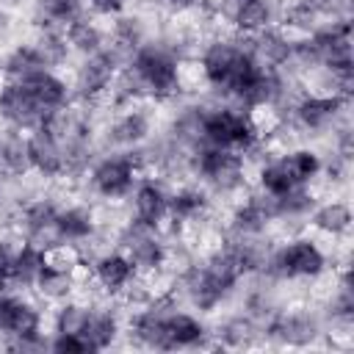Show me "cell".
Wrapping results in <instances>:
<instances>
[{"label": "cell", "mask_w": 354, "mask_h": 354, "mask_svg": "<svg viewBox=\"0 0 354 354\" xmlns=\"http://www.w3.org/2000/svg\"><path fill=\"white\" fill-rule=\"evenodd\" d=\"M94 274H97V282L105 288V290H122L130 285V279L136 277V268L133 263L127 260L124 252H113V254H105L97 260L94 266Z\"/></svg>", "instance_id": "ffe728a7"}, {"label": "cell", "mask_w": 354, "mask_h": 354, "mask_svg": "<svg viewBox=\"0 0 354 354\" xmlns=\"http://www.w3.org/2000/svg\"><path fill=\"white\" fill-rule=\"evenodd\" d=\"M133 207H136V221L155 230V227L169 216V196H166V191H163L158 183L147 180V183H141V185L136 188Z\"/></svg>", "instance_id": "5bb4252c"}, {"label": "cell", "mask_w": 354, "mask_h": 354, "mask_svg": "<svg viewBox=\"0 0 354 354\" xmlns=\"http://www.w3.org/2000/svg\"><path fill=\"white\" fill-rule=\"evenodd\" d=\"M22 83L33 91V97L39 100V105L44 108L47 116L55 113V111H64V105L69 100V91H66V83L58 75H53L50 69H44V72H39V75H33V77H28Z\"/></svg>", "instance_id": "e0dca14e"}, {"label": "cell", "mask_w": 354, "mask_h": 354, "mask_svg": "<svg viewBox=\"0 0 354 354\" xmlns=\"http://www.w3.org/2000/svg\"><path fill=\"white\" fill-rule=\"evenodd\" d=\"M133 77L144 91L155 97H171L180 88V69H177L174 55L155 44H141L136 50Z\"/></svg>", "instance_id": "3957f363"}, {"label": "cell", "mask_w": 354, "mask_h": 354, "mask_svg": "<svg viewBox=\"0 0 354 354\" xmlns=\"http://www.w3.org/2000/svg\"><path fill=\"white\" fill-rule=\"evenodd\" d=\"M324 252L310 241V238H299L285 243L282 249L274 252L271 257V268L274 274L285 277V279H304V277H318L324 271Z\"/></svg>", "instance_id": "5b68a950"}, {"label": "cell", "mask_w": 354, "mask_h": 354, "mask_svg": "<svg viewBox=\"0 0 354 354\" xmlns=\"http://www.w3.org/2000/svg\"><path fill=\"white\" fill-rule=\"evenodd\" d=\"M0 116L17 130H33L47 119V113L39 105V100L33 97V91L17 80H8L0 88Z\"/></svg>", "instance_id": "8992f818"}, {"label": "cell", "mask_w": 354, "mask_h": 354, "mask_svg": "<svg viewBox=\"0 0 354 354\" xmlns=\"http://www.w3.org/2000/svg\"><path fill=\"white\" fill-rule=\"evenodd\" d=\"M25 232H28V243L44 252L64 243L58 232V210L50 202H36L25 210Z\"/></svg>", "instance_id": "8fae6325"}, {"label": "cell", "mask_w": 354, "mask_h": 354, "mask_svg": "<svg viewBox=\"0 0 354 354\" xmlns=\"http://www.w3.org/2000/svg\"><path fill=\"white\" fill-rule=\"evenodd\" d=\"M313 224L326 235H343L351 227V210L346 202H326L313 213Z\"/></svg>", "instance_id": "4316f807"}, {"label": "cell", "mask_w": 354, "mask_h": 354, "mask_svg": "<svg viewBox=\"0 0 354 354\" xmlns=\"http://www.w3.org/2000/svg\"><path fill=\"white\" fill-rule=\"evenodd\" d=\"M122 249H124V254H127V260L133 263L136 271H155L166 260L163 243L155 238V230L144 227L138 221H133L127 227V232L122 235Z\"/></svg>", "instance_id": "9c48e42d"}, {"label": "cell", "mask_w": 354, "mask_h": 354, "mask_svg": "<svg viewBox=\"0 0 354 354\" xmlns=\"http://www.w3.org/2000/svg\"><path fill=\"white\" fill-rule=\"evenodd\" d=\"M271 335L288 346H307L315 337V324L304 315H279L271 324Z\"/></svg>", "instance_id": "603a6c76"}, {"label": "cell", "mask_w": 354, "mask_h": 354, "mask_svg": "<svg viewBox=\"0 0 354 354\" xmlns=\"http://www.w3.org/2000/svg\"><path fill=\"white\" fill-rule=\"evenodd\" d=\"M343 105L346 100L340 94H313V97H304L293 113L304 130H326L329 124H335Z\"/></svg>", "instance_id": "7c38bea8"}, {"label": "cell", "mask_w": 354, "mask_h": 354, "mask_svg": "<svg viewBox=\"0 0 354 354\" xmlns=\"http://www.w3.org/2000/svg\"><path fill=\"white\" fill-rule=\"evenodd\" d=\"M116 318L108 310H88V318L83 324L80 340L86 343V351H102L116 337Z\"/></svg>", "instance_id": "44dd1931"}, {"label": "cell", "mask_w": 354, "mask_h": 354, "mask_svg": "<svg viewBox=\"0 0 354 354\" xmlns=\"http://www.w3.org/2000/svg\"><path fill=\"white\" fill-rule=\"evenodd\" d=\"M160 3H166V6H171V8H177V11H188V8L202 6L205 0H160Z\"/></svg>", "instance_id": "8d00e7d4"}, {"label": "cell", "mask_w": 354, "mask_h": 354, "mask_svg": "<svg viewBox=\"0 0 354 354\" xmlns=\"http://www.w3.org/2000/svg\"><path fill=\"white\" fill-rule=\"evenodd\" d=\"M64 39L69 41L72 50H77L83 55H91V53H100L102 50V33H100V28L94 22L83 19V17L75 19L72 25H66Z\"/></svg>", "instance_id": "f1b7e54d"}, {"label": "cell", "mask_w": 354, "mask_h": 354, "mask_svg": "<svg viewBox=\"0 0 354 354\" xmlns=\"http://www.w3.org/2000/svg\"><path fill=\"white\" fill-rule=\"evenodd\" d=\"M147 133H149V119L141 111H127L111 127V138L119 147H136V144H141L147 138Z\"/></svg>", "instance_id": "cb8c5ba5"}, {"label": "cell", "mask_w": 354, "mask_h": 354, "mask_svg": "<svg viewBox=\"0 0 354 354\" xmlns=\"http://www.w3.org/2000/svg\"><path fill=\"white\" fill-rule=\"evenodd\" d=\"M254 36H257L254 47H249V50H252V55L257 58L260 66L271 69V66H279L288 58H293V41H288L279 30H268L266 28V30H260Z\"/></svg>", "instance_id": "d6986e66"}, {"label": "cell", "mask_w": 354, "mask_h": 354, "mask_svg": "<svg viewBox=\"0 0 354 354\" xmlns=\"http://www.w3.org/2000/svg\"><path fill=\"white\" fill-rule=\"evenodd\" d=\"M196 171L210 188L230 194L243 185V152L224 147H202L196 155Z\"/></svg>", "instance_id": "277c9868"}, {"label": "cell", "mask_w": 354, "mask_h": 354, "mask_svg": "<svg viewBox=\"0 0 354 354\" xmlns=\"http://www.w3.org/2000/svg\"><path fill=\"white\" fill-rule=\"evenodd\" d=\"M39 324L41 318L33 304L0 290V332L14 335L17 340H39Z\"/></svg>", "instance_id": "30bf717a"}, {"label": "cell", "mask_w": 354, "mask_h": 354, "mask_svg": "<svg viewBox=\"0 0 354 354\" xmlns=\"http://www.w3.org/2000/svg\"><path fill=\"white\" fill-rule=\"evenodd\" d=\"M39 8L50 25H64V28L83 17V0H39Z\"/></svg>", "instance_id": "4dcf8cb0"}, {"label": "cell", "mask_w": 354, "mask_h": 354, "mask_svg": "<svg viewBox=\"0 0 354 354\" xmlns=\"http://www.w3.org/2000/svg\"><path fill=\"white\" fill-rule=\"evenodd\" d=\"M0 174H8V169H6V152H3V138H0Z\"/></svg>", "instance_id": "74e56055"}, {"label": "cell", "mask_w": 354, "mask_h": 354, "mask_svg": "<svg viewBox=\"0 0 354 354\" xmlns=\"http://www.w3.org/2000/svg\"><path fill=\"white\" fill-rule=\"evenodd\" d=\"M232 22L243 33H260L271 22V6L268 0H238L232 3Z\"/></svg>", "instance_id": "7402d4cb"}, {"label": "cell", "mask_w": 354, "mask_h": 354, "mask_svg": "<svg viewBox=\"0 0 354 354\" xmlns=\"http://www.w3.org/2000/svg\"><path fill=\"white\" fill-rule=\"evenodd\" d=\"M94 230V221H91V213L86 207H66V210H58V232H61V241H86Z\"/></svg>", "instance_id": "83f0119b"}, {"label": "cell", "mask_w": 354, "mask_h": 354, "mask_svg": "<svg viewBox=\"0 0 354 354\" xmlns=\"http://www.w3.org/2000/svg\"><path fill=\"white\" fill-rule=\"evenodd\" d=\"M113 75H116V55L105 53V50L91 53V55H86L83 66L77 69V88L83 97H97L111 86Z\"/></svg>", "instance_id": "4fadbf2b"}, {"label": "cell", "mask_w": 354, "mask_h": 354, "mask_svg": "<svg viewBox=\"0 0 354 354\" xmlns=\"http://www.w3.org/2000/svg\"><path fill=\"white\" fill-rule=\"evenodd\" d=\"M263 66L252 55L249 47H238L232 41H213L202 55V72L207 83L230 97L238 100V94L254 80V75Z\"/></svg>", "instance_id": "6da1fadb"}, {"label": "cell", "mask_w": 354, "mask_h": 354, "mask_svg": "<svg viewBox=\"0 0 354 354\" xmlns=\"http://www.w3.org/2000/svg\"><path fill=\"white\" fill-rule=\"evenodd\" d=\"M260 185H263V191L268 196H282V194H288L293 188H301L307 183H301V177L296 174L290 158L282 155V158H277V160H271V163H266L260 169Z\"/></svg>", "instance_id": "ac0fdd59"}, {"label": "cell", "mask_w": 354, "mask_h": 354, "mask_svg": "<svg viewBox=\"0 0 354 354\" xmlns=\"http://www.w3.org/2000/svg\"><path fill=\"white\" fill-rule=\"evenodd\" d=\"M199 136L205 147H224V149L246 152L257 141V127L249 113H241L232 108H216V111H202Z\"/></svg>", "instance_id": "7a4b0ae2"}, {"label": "cell", "mask_w": 354, "mask_h": 354, "mask_svg": "<svg viewBox=\"0 0 354 354\" xmlns=\"http://www.w3.org/2000/svg\"><path fill=\"white\" fill-rule=\"evenodd\" d=\"M28 144V160L30 169H36L44 177H55L66 169V149L64 141L58 138V133L53 127H47L44 122L39 127H33V133L25 138Z\"/></svg>", "instance_id": "52a82bcc"}, {"label": "cell", "mask_w": 354, "mask_h": 354, "mask_svg": "<svg viewBox=\"0 0 354 354\" xmlns=\"http://www.w3.org/2000/svg\"><path fill=\"white\" fill-rule=\"evenodd\" d=\"M88 318V307H80V304H64L55 315V332H64V335H80L83 332V324Z\"/></svg>", "instance_id": "d6a6232c"}, {"label": "cell", "mask_w": 354, "mask_h": 354, "mask_svg": "<svg viewBox=\"0 0 354 354\" xmlns=\"http://www.w3.org/2000/svg\"><path fill=\"white\" fill-rule=\"evenodd\" d=\"M97 14H119L124 0H86Z\"/></svg>", "instance_id": "d590c367"}, {"label": "cell", "mask_w": 354, "mask_h": 354, "mask_svg": "<svg viewBox=\"0 0 354 354\" xmlns=\"http://www.w3.org/2000/svg\"><path fill=\"white\" fill-rule=\"evenodd\" d=\"M232 3H238V0H232Z\"/></svg>", "instance_id": "f35d334b"}, {"label": "cell", "mask_w": 354, "mask_h": 354, "mask_svg": "<svg viewBox=\"0 0 354 354\" xmlns=\"http://www.w3.org/2000/svg\"><path fill=\"white\" fill-rule=\"evenodd\" d=\"M3 152H6V169H8V174H25L30 169L25 138H19V136L3 138Z\"/></svg>", "instance_id": "1f68e13d"}, {"label": "cell", "mask_w": 354, "mask_h": 354, "mask_svg": "<svg viewBox=\"0 0 354 354\" xmlns=\"http://www.w3.org/2000/svg\"><path fill=\"white\" fill-rule=\"evenodd\" d=\"M202 337H205V329L194 315L169 310L163 324V348H188L202 343Z\"/></svg>", "instance_id": "2e32d148"}, {"label": "cell", "mask_w": 354, "mask_h": 354, "mask_svg": "<svg viewBox=\"0 0 354 354\" xmlns=\"http://www.w3.org/2000/svg\"><path fill=\"white\" fill-rule=\"evenodd\" d=\"M33 47H36V53L41 55V61H44L47 66L61 64V61L66 58V50H69L66 39H64V36H58V33H53V30H47V33H44Z\"/></svg>", "instance_id": "836d02e7"}, {"label": "cell", "mask_w": 354, "mask_h": 354, "mask_svg": "<svg viewBox=\"0 0 354 354\" xmlns=\"http://www.w3.org/2000/svg\"><path fill=\"white\" fill-rule=\"evenodd\" d=\"M268 218H274L268 202L252 199V202H246L243 207H238V213L232 216V230H235L238 235L249 238V235H257V232L268 224Z\"/></svg>", "instance_id": "484cf974"}, {"label": "cell", "mask_w": 354, "mask_h": 354, "mask_svg": "<svg viewBox=\"0 0 354 354\" xmlns=\"http://www.w3.org/2000/svg\"><path fill=\"white\" fill-rule=\"evenodd\" d=\"M91 185L100 196H108V199L127 196L136 185V160L127 155H113L100 160L91 171Z\"/></svg>", "instance_id": "ba28073f"}, {"label": "cell", "mask_w": 354, "mask_h": 354, "mask_svg": "<svg viewBox=\"0 0 354 354\" xmlns=\"http://www.w3.org/2000/svg\"><path fill=\"white\" fill-rule=\"evenodd\" d=\"M44 268H47V252L33 243H22L11 257V285L33 288L39 285Z\"/></svg>", "instance_id": "9a60e30c"}, {"label": "cell", "mask_w": 354, "mask_h": 354, "mask_svg": "<svg viewBox=\"0 0 354 354\" xmlns=\"http://www.w3.org/2000/svg\"><path fill=\"white\" fill-rule=\"evenodd\" d=\"M53 348L55 351H86V343L80 340V335H64V332H55V340H53Z\"/></svg>", "instance_id": "e575fe53"}, {"label": "cell", "mask_w": 354, "mask_h": 354, "mask_svg": "<svg viewBox=\"0 0 354 354\" xmlns=\"http://www.w3.org/2000/svg\"><path fill=\"white\" fill-rule=\"evenodd\" d=\"M207 199L196 188H183L174 196H169V218L171 221H191L205 210Z\"/></svg>", "instance_id": "f546056e"}, {"label": "cell", "mask_w": 354, "mask_h": 354, "mask_svg": "<svg viewBox=\"0 0 354 354\" xmlns=\"http://www.w3.org/2000/svg\"><path fill=\"white\" fill-rule=\"evenodd\" d=\"M44 69H50V66L41 61L36 47H17L6 61V75H8V80H17V83H22Z\"/></svg>", "instance_id": "d4e9b609"}]
</instances>
